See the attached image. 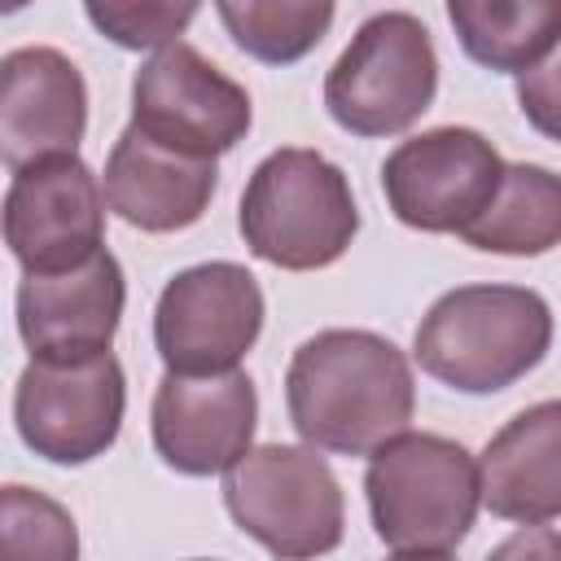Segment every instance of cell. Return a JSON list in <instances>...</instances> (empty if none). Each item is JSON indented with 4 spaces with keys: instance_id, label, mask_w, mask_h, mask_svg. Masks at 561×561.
Wrapping results in <instances>:
<instances>
[{
    "instance_id": "obj_23",
    "label": "cell",
    "mask_w": 561,
    "mask_h": 561,
    "mask_svg": "<svg viewBox=\"0 0 561 561\" xmlns=\"http://www.w3.org/2000/svg\"><path fill=\"white\" fill-rule=\"evenodd\" d=\"M486 561H561V535L552 526H517L486 552Z\"/></svg>"
},
{
    "instance_id": "obj_22",
    "label": "cell",
    "mask_w": 561,
    "mask_h": 561,
    "mask_svg": "<svg viewBox=\"0 0 561 561\" xmlns=\"http://www.w3.org/2000/svg\"><path fill=\"white\" fill-rule=\"evenodd\" d=\"M517 105L526 123L561 145V39L543 61H535L526 75H517Z\"/></svg>"
},
{
    "instance_id": "obj_15",
    "label": "cell",
    "mask_w": 561,
    "mask_h": 561,
    "mask_svg": "<svg viewBox=\"0 0 561 561\" xmlns=\"http://www.w3.org/2000/svg\"><path fill=\"white\" fill-rule=\"evenodd\" d=\"M101 188L123 224L140 232H184L210 210L219 167L215 158L167 149L127 123L105 158Z\"/></svg>"
},
{
    "instance_id": "obj_16",
    "label": "cell",
    "mask_w": 561,
    "mask_h": 561,
    "mask_svg": "<svg viewBox=\"0 0 561 561\" xmlns=\"http://www.w3.org/2000/svg\"><path fill=\"white\" fill-rule=\"evenodd\" d=\"M482 504L522 526L561 517V399L517 412L482 451Z\"/></svg>"
},
{
    "instance_id": "obj_6",
    "label": "cell",
    "mask_w": 561,
    "mask_h": 561,
    "mask_svg": "<svg viewBox=\"0 0 561 561\" xmlns=\"http://www.w3.org/2000/svg\"><path fill=\"white\" fill-rule=\"evenodd\" d=\"M438 92V53L425 22L408 9L373 13L333 70L324 75V110L351 136L408 131Z\"/></svg>"
},
{
    "instance_id": "obj_8",
    "label": "cell",
    "mask_w": 561,
    "mask_h": 561,
    "mask_svg": "<svg viewBox=\"0 0 561 561\" xmlns=\"http://www.w3.org/2000/svg\"><path fill=\"white\" fill-rule=\"evenodd\" d=\"M263 333V289L228 259L175 272L153 307V346L167 373H237Z\"/></svg>"
},
{
    "instance_id": "obj_13",
    "label": "cell",
    "mask_w": 561,
    "mask_h": 561,
    "mask_svg": "<svg viewBox=\"0 0 561 561\" xmlns=\"http://www.w3.org/2000/svg\"><path fill=\"white\" fill-rule=\"evenodd\" d=\"M88 131V83L79 66L48 44H26L0 57V158L9 175L79 158Z\"/></svg>"
},
{
    "instance_id": "obj_24",
    "label": "cell",
    "mask_w": 561,
    "mask_h": 561,
    "mask_svg": "<svg viewBox=\"0 0 561 561\" xmlns=\"http://www.w3.org/2000/svg\"><path fill=\"white\" fill-rule=\"evenodd\" d=\"M386 561H456V557H447V552H394Z\"/></svg>"
},
{
    "instance_id": "obj_1",
    "label": "cell",
    "mask_w": 561,
    "mask_h": 561,
    "mask_svg": "<svg viewBox=\"0 0 561 561\" xmlns=\"http://www.w3.org/2000/svg\"><path fill=\"white\" fill-rule=\"evenodd\" d=\"M285 408L298 438L333 456H373L416 412L408 355L373 329H324L285 368Z\"/></svg>"
},
{
    "instance_id": "obj_21",
    "label": "cell",
    "mask_w": 561,
    "mask_h": 561,
    "mask_svg": "<svg viewBox=\"0 0 561 561\" xmlns=\"http://www.w3.org/2000/svg\"><path fill=\"white\" fill-rule=\"evenodd\" d=\"M83 13L118 48L162 53V48L180 44L184 26L197 18V4H167V0H88Z\"/></svg>"
},
{
    "instance_id": "obj_10",
    "label": "cell",
    "mask_w": 561,
    "mask_h": 561,
    "mask_svg": "<svg viewBox=\"0 0 561 561\" xmlns=\"http://www.w3.org/2000/svg\"><path fill=\"white\" fill-rule=\"evenodd\" d=\"M250 123V92L184 39L153 53L131 79V127L167 149L219 158L245 140Z\"/></svg>"
},
{
    "instance_id": "obj_2",
    "label": "cell",
    "mask_w": 561,
    "mask_h": 561,
    "mask_svg": "<svg viewBox=\"0 0 561 561\" xmlns=\"http://www.w3.org/2000/svg\"><path fill=\"white\" fill-rule=\"evenodd\" d=\"M552 346V307L526 285H456L416 324V364L460 390L495 394L522 381Z\"/></svg>"
},
{
    "instance_id": "obj_11",
    "label": "cell",
    "mask_w": 561,
    "mask_h": 561,
    "mask_svg": "<svg viewBox=\"0 0 561 561\" xmlns=\"http://www.w3.org/2000/svg\"><path fill=\"white\" fill-rule=\"evenodd\" d=\"M4 245L26 276L83 267L105 250V188L83 158L26 167L4 193Z\"/></svg>"
},
{
    "instance_id": "obj_18",
    "label": "cell",
    "mask_w": 561,
    "mask_h": 561,
    "mask_svg": "<svg viewBox=\"0 0 561 561\" xmlns=\"http://www.w3.org/2000/svg\"><path fill=\"white\" fill-rule=\"evenodd\" d=\"M460 48L500 75H526L561 39V0H451Z\"/></svg>"
},
{
    "instance_id": "obj_7",
    "label": "cell",
    "mask_w": 561,
    "mask_h": 561,
    "mask_svg": "<svg viewBox=\"0 0 561 561\" xmlns=\"http://www.w3.org/2000/svg\"><path fill=\"white\" fill-rule=\"evenodd\" d=\"M127 381L114 351L31 359L13 386V425L22 443L53 465L105 456L123 430Z\"/></svg>"
},
{
    "instance_id": "obj_4",
    "label": "cell",
    "mask_w": 561,
    "mask_h": 561,
    "mask_svg": "<svg viewBox=\"0 0 561 561\" xmlns=\"http://www.w3.org/2000/svg\"><path fill=\"white\" fill-rule=\"evenodd\" d=\"M364 495L373 530L394 552L456 548L482 504V473L465 443L443 434H399L368 456Z\"/></svg>"
},
{
    "instance_id": "obj_14",
    "label": "cell",
    "mask_w": 561,
    "mask_h": 561,
    "mask_svg": "<svg viewBox=\"0 0 561 561\" xmlns=\"http://www.w3.org/2000/svg\"><path fill=\"white\" fill-rule=\"evenodd\" d=\"M127 302L123 267L110 250L83 267L53 276H22L18 285V333L31 359H66L110 351Z\"/></svg>"
},
{
    "instance_id": "obj_19",
    "label": "cell",
    "mask_w": 561,
    "mask_h": 561,
    "mask_svg": "<svg viewBox=\"0 0 561 561\" xmlns=\"http://www.w3.org/2000/svg\"><path fill=\"white\" fill-rule=\"evenodd\" d=\"M215 13L232 35V44L263 66L302 61L337 18L333 4H289V0H224L215 4Z\"/></svg>"
},
{
    "instance_id": "obj_12",
    "label": "cell",
    "mask_w": 561,
    "mask_h": 561,
    "mask_svg": "<svg viewBox=\"0 0 561 561\" xmlns=\"http://www.w3.org/2000/svg\"><path fill=\"white\" fill-rule=\"evenodd\" d=\"M254 425H259V394L241 368L210 377L167 373L153 390V408H149L153 447L162 465L184 478L228 473L254 447Z\"/></svg>"
},
{
    "instance_id": "obj_3",
    "label": "cell",
    "mask_w": 561,
    "mask_h": 561,
    "mask_svg": "<svg viewBox=\"0 0 561 561\" xmlns=\"http://www.w3.org/2000/svg\"><path fill=\"white\" fill-rule=\"evenodd\" d=\"M237 224L254 259L285 272H316L351 250L359 206L337 162L285 145L250 171Z\"/></svg>"
},
{
    "instance_id": "obj_5",
    "label": "cell",
    "mask_w": 561,
    "mask_h": 561,
    "mask_svg": "<svg viewBox=\"0 0 561 561\" xmlns=\"http://www.w3.org/2000/svg\"><path fill=\"white\" fill-rule=\"evenodd\" d=\"M232 522L276 561L329 557L346 535V500L329 460L307 443L250 447L224 473Z\"/></svg>"
},
{
    "instance_id": "obj_25",
    "label": "cell",
    "mask_w": 561,
    "mask_h": 561,
    "mask_svg": "<svg viewBox=\"0 0 561 561\" xmlns=\"http://www.w3.org/2000/svg\"><path fill=\"white\" fill-rule=\"evenodd\" d=\"M197 561H206V557H197Z\"/></svg>"
},
{
    "instance_id": "obj_20",
    "label": "cell",
    "mask_w": 561,
    "mask_h": 561,
    "mask_svg": "<svg viewBox=\"0 0 561 561\" xmlns=\"http://www.w3.org/2000/svg\"><path fill=\"white\" fill-rule=\"evenodd\" d=\"M0 561H79V526L53 495L9 482L0 491Z\"/></svg>"
},
{
    "instance_id": "obj_9",
    "label": "cell",
    "mask_w": 561,
    "mask_h": 561,
    "mask_svg": "<svg viewBox=\"0 0 561 561\" xmlns=\"http://www.w3.org/2000/svg\"><path fill=\"white\" fill-rule=\"evenodd\" d=\"M504 158L473 127H430L399 140L381 162V193L416 232H465L495 197Z\"/></svg>"
},
{
    "instance_id": "obj_17",
    "label": "cell",
    "mask_w": 561,
    "mask_h": 561,
    "mask_svg": "<svg viewBox=\"0 0 561 561\" xmlns=\"http://www.w3.org/2000/svg\"><path fill=\"white\" fill-rule=\"evenodd\" d=\"M465 245L535 259L561 245V175L539 162H504V180L491 206L460 232Z\"/></svg>"
}]
</instances>
